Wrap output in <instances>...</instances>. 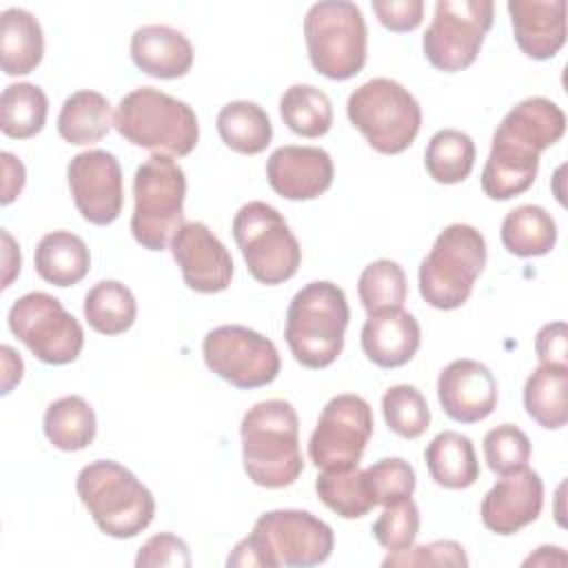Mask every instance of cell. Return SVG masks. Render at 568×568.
<instances>
[{
	"label": "cell",
	"mask_w": 568,
	"mask_h": 568,
	"mask_svg": "<svg viewBox=\"0 0 568 568\" xmlns=\"http://www.w3.org/2000/svg\"><path fill=\"white\" fill-rule=\"evenodd\" d=\"M304 40L313 69L328 80H348L366 64V22L348 0L311 4L304 18Z\"/></svg>",
	"instance_id": "9"
},
{
	"label": "cell",
	"mask_w": 568,
	"mask_h": 568,
	"mask_svg": "<svg viewBox=\"0 0 568 568\" xmlns=\"http://www.w3.org/2000/svg\"><path fill=\"white\" fill-rule=\"evenodd\" d=\"M484 457L493 473L508 475L528 466L530 439L515 424H499L484 437Z\"/></svg>",
	"instance_id": "41"
},
{
	"label": "cell",
	"mask_w": 568,
	"mask_h": 568,
	"mask_svg": "<svg viewBox=\"0 0 568 568\" xmlns=\"http://www.w3.org/2000/svg\"><path fill=\"white\" fill-rule=\"evenodd\" d=\"M417 532H419V508L413 499L384 506L382 515L373 524V537L388 552L410 548L415 544Z\"/></svg>",
	"instance_id": "42"
},
{
	"label": "cell",
	"mask_w": 568,
	"mask_h": 568,
	"mask_svg": "<svg viewBox=\"0 0 568 568\" xmlns=\"http://www.w3.org/2000/svg\"><path fill=\"white\" fill-rule=\"evenodd\" d=\"M133 64L158 80H175L193 67V44L169 24H144L131 36Z\"/></svg>",
	"instance_id": "22"
},
{
	"label": "cell",
	"mask_w": 568,
	"mask_h": 568,
	"mask_svg": "<svg viewBox=\"0 0 568 568\" xmlns=\"http://www.w3.org/2000/svg\"><path fill=\"white\" fill-rule=\"evenodd\" d=\"M0 355H2V395H7L22 379L24 364H22V357L7 344L0 348Z\"/></svg>",
	"instance_id": "48"
},
{
	"label": "cell",
	"mask_w": 568,
	"mask_h": 568,
	"mask_svg": "<svg viewBox=\"0 0 568 568\" xmlns=\"http://www.w3.org/2000/svg\"><path fill=\"white\" fill-rule=\"evenodd\" d=\"M493 18V0H439L422 40L426 60L444 73L468 69L479 55Z\"/></svg>",
	"instance_id": "12"
},
{
	"label": "cell",
	"mask_w": 568,
	"mask_h": 568,
	"mask_svg": "<svg viewBox=\"0 0 568 568\" xmlns=\"http://www.w3.org/2000/svg\"><path fill=\"white\" fill-rule=\"evenodd\" d=\"M0 160H2V173H4V180H2V197H0V202L7 206V204H11L18 195H20V191H22V186H24V164L13 155V153H9V151H2V155H0Z\"/></svg>",
	"instance_id": "47"
},
{
	"label": "cell",
	"mask_w": 568,
	"mask_h": 568,
	"mask_svg": "<svg viewBox=\"0 0 568 568\" xmlns=\"http://www.w3.org/2000/svg\"><path fill=\"white\" fill-rule=\"evenodd\" d=\"M424 166L439 184L464 182L475 166V142L468 133L457 129L437 131L426 146Z\"/></svg>",
	"instance_id": "35"
},
{
	"label": "cell",
	"mask_w": 568,
	"mask_h": 568,
	"mask_svg": "<svg viewBox=\"0 0 568 568\" xmlns=\"http://www.w3.org/2000/svg\"><path fill=\"white\" fill-rule=\"evenodd\" d=\"M515 42L532 60H550L566 42L564 0H510L506 4Z\"/></svg>",
	"instance_id": "20"
},
{
	"label": "cell",
	"mask_w": 568,
	"mask_h": 568,
	"mask_svg": "<svg viewBox=\"0 0 568 568\" xmlns=\"http://www.w3.org/2000/svg\"><path fill=\"white\" fill-rule=\"evenodd\" d=\"M544 481L528 466L501 475V479L484 495L479 515L481 524L501 537L515 535L541 515Z\"/></svg>",
	"instance_id": "17"
},
{
	"label": "cell",
	"mask_w": 568,
	"mask_h": 568,
	"mask_svg": "<svg viewBox=\"0 0 568 568\" xmlns=\"http://www.w3.org/2000/svg\"><path fill=\"white\" fill-rule=\"evenodd\" d=\"M566 115L561 106L548 98H526L515 104L497 126L495 135L521 144L535 153L546 151L561 140Z\"/></svg>",
	"instance_id": "23"
},
{
	"label": "cell",
	"mask_w": 568,
	"mask_h": 568,
	"mask_svg": "<svg viewBox=\"0 0 568 568\" xmlns=\"http://www.w3.org/2000/svg\"><path fill=\"white\" fill-rule=\"evenodd\" d=\"M422 342L417 320L404 308H382L368 313L362 326V351L379 368L408 364Z\"/></svg>",
	"instance_id": "21"
},
{
	"label": "cell",
	"mask_w": 568,
	"mask_h": 568,
	"mask_svg": "<svg viewBox=\"0 0 568 568\" xmlns=\"http://www.w3.org/2000/svg\"><path fill=\"white\" fill-rule=\"evenodd\" d=\"M284 124L302 138H320L333 126L331 98L313 84H293L280 98Z\"/></svg>",
	"instance_id": "36"
},
{
	"label": "cell",
	"mask_w": 568,
	"mask_h": 568,
	"mask_svg": "<svg viewBox=\"0 0 568 568\" xmlns=\"http://www.w3.org/2000/svg\"><path fill=\"white\" fill-rule=\"evenodd\" d=\"M373 11L377 20L393 33L415 31L424 20V2L422 0H375Z\"/></svg>",
	"instance_id": "45"
},
{
	"label": "cell",
	"mask_w": 568,
	"mask_h": 568,
	"mask_svg": "<svg viewBox=\"0 0 568 568\" xmlns=\"http://www.w3.org/2000/svg\"><path fill=\"white\" fill-rule=\"evenodd\" d=\"M315 493L328 510L344 519H359L375 506L359 466L322 470V475L315 479Z\"/></svg>",
	"instance_id": "37"
},
{
	"label": "cell",
	"mask_w": 568,
	"mask_h": 568,
	"mask_svg": "<svg viewBox=\"0 0 568 568\" xmlns=\"http://www.w3.org/2000/svg\"><path fill=\"white\" fill-rule=\"evenodd\" d=\"M561 548L559 546H541V548H537V552L535 555H530L526 561H524V566H550V564H555L552 561V555L555 552H559Z\"/></svg>",
	"instance_id": "50"
},
{
	"label": "cell",
	"mask_w": 568,
	"mask_h": 568,
	"mask_svg": "<svg viewBox=\"0 0 568 568\" xmlns=\"http://www.w3.org/2000/svg\"><path fill=\"white\" fill-rule=\"evenodd\" d=\"M44 55V36L38 18L20 7L0 13V62L11 78L31 73Z\"/></svg>",
	"instance_id": "25"
},
{
	"label": "cell",
	"mask_w": 568,
	"mask_h": 568,
	"mask_svg": "<svg viewBox=\"0 0 568 568\" xmlns=\"http://www.w3.org/2000/svg\"><path fill=\"white\" fill-rule=\"evenodd\" d=\"M138 568H189L191 566V550L186 541L173 532H160L149 537L135 557Z\"/></svg>",
	"instance_id": "44"
},
{
	"label": "cell",
	"mask_w": 568,
	"mask_h": 568,
	"mask_svg": "<svg viewBox=\"0 0 568 568\" xmlns=\"http://www.w3.org/2000/svg\"><path fill=\"white\" fill-rule=\"evenodd\" d=\"M171 253L191 291L220 293L229 288L233 277L231 253L204 222H184L171 240Z\"/></svg>",
	"instance_id": "16"
},
{
	"label": "cell",
	"mask_w": 568,
	"mask_h": 568,
	"mask_svg": "<svg viewBox=\"0 0 568 568\" xmlns=\"http://www.w3.org/2000/svg\"><path fill=\"white\" fill-rule=\"evenodd\" d=\"M357 295L366 313L382 308H402L408 295L406 273L393 260L371 262L357 282Z\"/></svg>",
	"instance_id": "38"
},
{
	"label": "cell",
	"mask_w": 568,
	"mask_h": 568,
	"mask_svg": "<svg viewBox=\"0 0 568 568\" xmlns=\"http://www.w3.org/2000/svg\"><path fill=\"white\" fill-rule=\"evenodd\" d=\"M364 479L375 506H393L415 493V470L402 457H384L364 470Z\"/></svg>",
	"instance_id": "40"
},
{
	"label": "cell",
	"mask_w": 568,
	"mask_h": 568,
	"mask_svg": "<svg viewBox=\"0 0 568 568\" xmlns=\"http://www.w3.org/2000/svg\"><path fill=\"white\" fill-rule=\"evenodd\" d=\"M537 171L539 153L493 135L490 153L481 171V191L490 200H510L535 184Z\"/></svg>",
	"instance_id": "24"
},
{
	"label": "cell",
	"mask_w": 568,
	"mask_h": 568,
	"mask_svg": "<svg viewBox=\"0 0 568 568\" xmlns=\"http://www.w3.org/2000/svg\"><path fill=\"white\" fill-rule=\"evenodd\" d=\"M382 566H468V557L462 544L453 539H439L424 546H410L406 550L388 552Z\"/></svg>",
	"instance_id": "43"
},
{
	"label": "cell",
	"mask_w": 568,
	"mask_h": 568,
	"mask_svg": "<svg viewBox=\"0 0 568 568\" xmlns=\"http://www.w3.org/2000/svg\"><path fill=\"white\" fill-rule=\"evenodd\" d=\"M113 126L126 142L169 158L189 155L200 140L195 111L153 87L126 93L113 113Z\"/></svg>",
	"instance_id": "5"
},
{
	"label": "cell",
	"mask_w": 568,
	"mask_h": 568,
	"mask_svg": "<svg viewBox=\"0 0 568 568\" xmlns=\"http://www.w3.org/2000/svg\"><path fill=\"white\" fill-rule=\"evenodd\" d=\"M202 355L209 371L242 390L271 384L282 368L275 344L240 324H224L209 331L202 342Z\"/></svg>",
	"instance_id": "13"
},
{
	"label": "cell",
	"mask_w": 568,
	"mask_h": 568,
	"mask_svg": "<svg viewBox=\"0 0 568 568\" xmlns=\"http://www.w3.org/2000/svg\"><path fill=\"white\" fill-rule=\"evenodd\" d=\"M184 195L186 175L173 158L153 153L138 166L131 233L140 246L164 251L171 244L175 231L184 224Z\"/></svg>",
	"instance_id": "7"
},
{
	"label": "cell",
	"mask_w": 568,
	"mask_h": 568,
	"mask_svg": "<svg viewBox=\"0 0 568 568\" xmlns=\"http://www.w3.org/2000/svg\"><path fill=\"white\" fill-rule=\"evenodd\" d=\"M75 490L100 532L109 537L131 539L153 521L155 499L151 490L118 462L87 464L78 473Z\"/></svg>",
	"instance_id": "4"
},
{
	"label": "cell",
	"mask_w": 568,
	"mask_h": 568,
	"mask_svg": "<svg viewBox=\"0 0 568 568\" xmlns=\"http://www.w3.org/2000/svg\"><path fill=\"white\" fill-rule=\"evenodd\" d=\"M348 320L351 308L337 284L322 280L302 286L286 308L284 326L295 362L313 371L331 366L344 348Z\"/></svg>",
	"instance_id": "3"
},
{
	"label": "cell",
	"mask_w": 568,
	"mask_h": 568,
	"mask_svg": "<svg viewBox=\"0 0 568 568\" xmlns=\"http://www.w3.org/2000/svg\"><path fill=\"white\" fill-rule=\"evenodd\" d=\"M231 231L255 282L275 286L297 273L302 248L275 206L260 200L244 204L235 213Z\"/></svg>",
	"instance_id": "10"
},
{
	"label": "cell",
	"mask_w": 568,
	"mask_h": 568,
	"mask_svg": "<svg viewBox=\"0 0 568 568\" xmlns=\"http://www.w3.org/2000/svg\"><path fill=\"white\" fill-rule=\"evenodd\" d=\"M67 182L80 215L95 226L115 222L122 213V169L113 153L89 149L71 158Z\"/></svg>",
	"instance_id": "15"
},
{
	"label": "cell",
	"mask_w": 568,
	"mask_h": 568,
	"mask_svg": "<svg viewBox=\"0 0 568 568\" xmlns=\"http://www.w3.org/2000/svg\"><path fill=\"white\" fill-rule=\"evenodd\" d=\"M524 408L541 428L557 430L568 422V366L539 364L526 379Z\"/></svg>",
	"instance_id": "29"
},
{
	"label": "cell",
	"mask_w": 568,
	"mask_h": 568,
	"mask_svg": "<svg viewBox=\"0 0 568 568\" xmlns=\"http://www.w3.org/2000/svg\"><path fill=\"white\" fill-rule=\"evenodd\" d=\"M557 224L552 215L537 204H521L506 213L501 222V244L517 257H539L552 251Z\"/></svg>",
	"instance_id": "31"
},
{
	"label": "cell",
	"mask_w": 568,
	"mask_h": 568,
	"mask_svg": "<svg viewBox=\"0 0 568 568\" xmlns=\"http://www.w3.org/2000/svg\"><path fill=\"white\" fill-rule=\"evenodd\" d=\"M42 428L58 450L75 453L95 439L98 424L95 413L84 397L67 395L47 406Z\"/></svg>",
	"instance_id": "32"
},
{
	"label": "cell",
	"mask_w": 568,
	"mask_h": 568,
	"mask_svg": "<svg viewBox=\"0 0 568 568\" xmlns=\"http://www.w3.org/2000/svg\"><path fill=\"white\" fill-rule=\"evenodd\" d=\"M335 546L333 528L308 510L280 508L257 517L248 537L229 555V566L306 568L324 564Z\"/></svg>",
	"instance_id": "1"
},
{
	"label": "cell",
	"mask_w": 568,
	"mask_h": 568,
	"mask_svg": "<svg viewBox=\"0 0 568 568\" xmlns=\"http://www.w3.org/2000/svg\"><path fill=\"white\" fill-rule=\"evenodd\" d=\"M9 331L44 364L64 366L78 359L84 346L80 322L62 302L44 291L18 297L7 315Z\"/></svg>",
	"instance_id": "11"
},
{
	"label": "cell",
	"mask_w": 568,
	"mask_h": 568,
	"mask_svg": "<svg viewBox=\"0 0 568 568\" xmlns=\"http://www.w3.org/2000/svg\"><path fill=\"white\" fill-rule=\"evenodd\" d=\"M497 379L475 359H455L437 377V399L444 413L459 424H477L497 406Z\"/></svg>",
	"instance_id": "18"
},
{
	"label": "cell",
	"mask_w": 568,
	"mask_h": 568,
	"mask_svg": "<svg viewBox=\"0 0 568 568\" xmlns=\"http://www.w3.org/2000/svg\"><path fill=\"white\" fill-rule=\"evenodd\" d=\"M535 351L541 364L568 366V331L564 322L544 324L535 337Z\"/></svg>",
	"instance_id": "46"
},
{
	"label": "cell",
	"mask_w": 568,
	"mask_h": 568,
	"mask_svg": "<svg viewBox=\"0 0 568 568\" xmlns=\"http://www.w3.org/2000/svg\"><path fill=\"white\" fill-rule=\"evenodd\" d=\"M486 240L475 226L448 224L419 264V295L439 311L464 306L486 266Z\"/></svg>",
	"instance_id": "6"
},
{
	"label": "cell",
	"mask_w": 568,
	"mask_h": 568,
	"mask_svg": "<svg viewBox=\"0 0 568 568\" xmlns=\"http://www.w3.org/2000/svg\"><path fill=\"white\" fill-rule=\"evenodd\" d=\"M113 126L111 102L91 89L71 93L58 113V133L73 146L100 142Z\"/></svg>",
	"instance_id": "28"
},
{
	"label": "cell",
	"mask_w": 568,
	"mask_h": 568,
	"mask_svg": "<svg viewBox=\"0 0 568 568\" xmlns=\"http://www.w3.org/2000/svg\"><path fill=\"white\" fill-rule=\"evenodd\" d=\"M430 479L448 490H462L479 479V462L470 437L457 430H442L424 450Z\"/></svg>",
	"instance_id": "26"
},
{
	"label": "cell",
	"mask_w": 568,
	"mask_h": 568,
	"mask_svg": "<svg viewBox=\"0 0 568 568\" xmlns=\"http://www.w3.org/2000/svg\"><path fill=\"white\" fill-rule=\"evenodd\" d=\"M373 435V410L353 393L328 399L308 439V457L322 470H344L359 464Z\"/></svg>",
	"instance_id": "14"
},
{
	"label": "cell",
	"mask_w": 568,
	"mask_h": 568,
	"mask_svg": "<svg viewBox=\"0 0 568 568\" xmlns=\"http://www.w3.org/2000/svg\"><path fill=\"white\" fill-rule=\"evenodd\" d=\"M382 413L386 426L404 439L422 437L430 424V408L426 397L410 384L390 386L382 395Z\"/></svg>",
	"instance_id": "39"
},
{
	"label": "cell",
	"mask_w": 568,
	"mask_h": 568,
	"mask_svg": "<svg viewBox=\"0 0 568 568\" xmlns=\"http://www.w3.org/2000/svg\"><path fill=\"white\" fill-rule=\"evenodd\" d=\"M335 166L320 146L286 144L275 149L266 162V180L284 200H315L333 184Z\"/></svg>",
	"instance_id": "19"
},
{
	"label": "cell",
	"mask_w": 568,
	"mask_h": 568,
	"mask_svg": "<svg viewBox=\"0 0 568 568\" xmlns=\"http://www.w3.org/2000/svg\"><path fill=\"white\" fill-rule=\"evenodd\" d=\"M222 142L242 155L262 153L273 140V124L268 113L248 100H233L224 104L215 118Z\"/></svg>",
	"instance_id": "30"
},
{
	"label": "cell",
	"mask_w": 568,
	"mask_h": 568,
	"mask_svg": "<svg viewBox=\"0 0 568 568\" xmlns=\"http://www.w3.org/2000/svg\"><path fill=\"white\" fill-rule=\"evenodd\" d=\"M33 264L44 282L67 288L84 280L91 268V253L80 235L71 231H51L38 242Z\"/></svg>",
	"instance_id": "27"
},
{
	"label": "cell",
	"mask_w": 568,
	"mask_h": 568,
	"mask_svg": "<svg viewBox=\"0 0 568 568\" xmlns=\"http://www.w3.org/2000/svg\"><path fill=\"white\" fill-rule=\"evenodd\" d=\"M242 464L248 479L262 488H286L304 470L300 419L286 399L251 406L240 424Z\"/></svg>",
	"instance_id": "2"
},
{
	"label": "cell",
	"mask_w": 568,
	"mask_h": 568,
	"mask_svg": "<svg viewBox=\"0 0 568 568\" xmlns=\"http://www.w3.org/2000/svg\"><path fill=\"white\" fill-rule=\"evenodd\" d=\"M82 311L95 333L120 335L133 326L138 304L129 286L118 280H102L84 295Z\"/></svg>",
	"instance_id": "33"
},
{
	"label": "cell",
	"mask_w": 568,
	"mask_h": 568,
	"mask_svg": "<svg viewBox=\"0 0 568 568\" xmlns=\"http://www.w3.org/2000/svg\"><path fill=\"white\" fill-rule=\"evenodd\" d=\"M49 113V100L38 84L16 82L0 95V129L7 138L29 140L42 131Z\"/></svg>",
	"instance_id": "34"
},
{
	"label": "cell",
	"mask_w": 568,
	"mask_h": 568,
	"mask_svg": "<svg viewBox=\"0 0 568 568\" xmlns=\"http://www.w3.org/2000/svg\"><path fill=\"white\" fill-rule=\"evenodd\" d=\"M351 124L384 155L406 151L422 126V109L415 95L390 78H373L357 87L346 102Z\"/></svg>",
	"instance_id": "8"
},
{
	"label": "cell",
	"mask_w": 568,
	"mask_h": 568,
	"mask_svg": "<svg viewBox=\"0 0 568 568\" xmlns=\"http://www.w3.org/2000/svg\"><path fill=\"white\" fill-rule=\"evenodd\" d=\"M2 242H4V248H2V266H4V277H2V288H9L13 277L20 273V266H22V257H20V248L16 246L13 237L2 231Z\"/></svg>",
	"instance_id": "49"
}]
</instances>
